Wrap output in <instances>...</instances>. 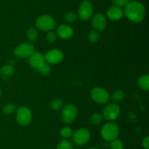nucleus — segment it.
I'll return each mask as SVG.
<instances>
[{"label":"nucleus","mask_w":149,"mask_h":149,"mask_svg":"<svg viewBox=\"0 0 149 149\" xmlns=\"http://www.w3.org/2000/svg\"><path fill=\"white\" fill-rule=\"evenodd\" d=\"M29 58L31 67L36 70H39V67L45 62V56L40 52H34Z\"/></svg>","instance_id":"obj_13"},{"label":"nucleus","mask_w":149,"mask_h":149,"mask_svg":"<svg viewBox=\"0 0 149 149\" xmlns=\"http://www.w3.org/2000/svg\"><path fill=\"white\" fill-rule=\"evenodd\" d=\"M57 34L63 39H68L74 34V29L67 24L61 25L57 29Z\"/></svg>","instance_id":"obj_14"},{"label":"nucleus","mask_w":149,"mask_h":149,"mask_svg":"<svg viewBox=\"0 0 149 149\" xmlns=\"http://www.w3.org/2000/svg\"><path fill=\"white\" fill-rule=\"evenodd\" d=\"M91 96L93 100L99 104H106L110 99L109 92L100 87L94 88L91 91Z\"/></svg>","instance_id":"obj_10"},{"label":"nucleus","mask_w":149,"mask_h":149,"mask_svg":"<svg viewBox=\"0 0 149 149\" xmlns=\"http://www.w3.org/2000/svg\"><path fill=\"white\" fill-rule=\"evenodd\" d=\"M93 13L94 8L91 1L89 0H84L79 4L77 16L81 20H87L93 17Z\"/></svg>","instance_id":"obj_4"},{"label":"nucleus","mask_w":149,"mask_h":149,"mask_svg":"<svg viewBox=\"0 0 149 149\" xmlns=\"http://www.w3.org/2000/svg\"><path fill=\"white\" fill-rule=\"evenodd\" d=\"M57 149H73V144L68 139H65L60 142Z\"/></svg>","instance_id":"obj_19"},{"label":"nucleus","mask_w":149,"mask_h":149,"mask_svg":"<svg viewBox=\"0 0 149 149\" xmlns=\"http://www.w3.org/2000/svg\"><path fill=\"white\" fill-rule=\"evenodd\" d=\"M103 115L109 121H115L120 115V107L115 103H110L105 107Z\"/></svg>","instance_id":"obj_9"},{"label":"nucleus","mask_w":149,"mask_h":149,"mask_svg":"<svg viewBox=\"0 0 149 149\" xmlns=\"http://www.w3.org/2000/svg\"><path fill=\"white\" fill-rule=\"evenodd\" d=\"M14 71V67H13V64H6L1 68V72L5 76L13 75Z\"/></svg>","instance_id":"obj_18"},{"label":"nucleus","mask_w":149,"mask_h":149,"mask_svg":"<svg viewBox=\"0 0 149 149\" xmlns=\"http://www.w3.org/2000/svg\"><path fill=\"white\" fill-rule=\"evenodd\" d=\"M92 23L95 30L99 32L106 29L107 26V20L103 14L97 13L95 15H93Z\"/></svg>","instance_id":"obj_12"},{"label":"nucleus","mask_w":149,"mask_h":149,"mask_svg":"<svg viewBox=\"0 0 149 149\" xmlns=\"http://www.w3.org/2000/svg\"><path fill=\"white\" fill-rule=\"evenodd\" d=\"M119 127L113 122H108L103 125L100 130L102 137L107 141H112L117 138L119 135Z\"/></svg>","instance_id":"obj_2"},{"label":"nucleus","mask_w":149,"mask_h":149,"mask_svg":"<svg viewBox=\"0 0 149 149\" xmlns=\"http://www.w3.org/2000/svg\"><path fill=\"white\" fill-rule=\"evenodd\" d=\"M16 107L13 104H6L2 108V111L6 115H11L15 111Z\"/></svg>","instance_id":"obj_22"},{"label":"nucleus","mask_w":149,"mask_h":149,"mask_svg":"<svg viewBox=\"0 0 149 149\" xmlns=\"http://www.w3.org/2000/svg\"><path fill=\"white\" fill-rule=\"evenodd\" d=\"M73 133L74 132L72 129L68 127H65L61 129V135L65 139H68L72 137Z\"/></svg>","instance_id":"obj_21"},{"label":"nucleus","mask_w":149,"mask_h":149,"mask_svg":"<svg viewBox=\"0 0 149 149\" xmlns=\"http://www.w3.org/2000/svg\"><path fill=\"white\" fill-rule=\"evenodd\" d=\"M26 36L30 42H35L39 37V32L34 27H30L26 32Z\"/></svg>","instance_id":"obj_17"},{"label":"nucleus","mask_w":149,"mask_h":149,"mask_svg":"<svg viewBox=\"0 0 149 149\" xmlns=\"http://www.w3.org/2000/svg\"><path fill=\"white\" fill-rule=\"evenodd\" d=\"M55 20L49 15H43L36 20V26L38 29L45 32H50L55 27Z\"/></svg>","instance_id":"obj_3"},{"label":"nucleus","mask_w":149,"mask_h":149,"mask_svg":"<svg viewBox=\"0 0 149 149\" xmlns=\"http://www.w3.org/2000/svg\"><path fill=\"white\" fill-rule=\"evenodd\" d=\"M143 146L146 149L149 148V137H146L145 138L143 139L142 142Z\"/></svg>","instance_id":"obj_31"},{"label":"nucleus","mask_w":149,"mask_h":149,"mask_svg":"<svg viewBox=\"0 0 149 149\" xmlns=\"http://www.w3.org/2000/svg\"><path fill=\"white\" fill-rule=\"evenodd\" d=\"M1 69H0V75H1Z\"/></svg>","instance_id":"obj_36"},{"label":"nucleus","mask_w":149,"mask_h":149,"mask_svg":"<svg viewBox=\"0 0 149 149\" xmlns=\"http://www.w3.org/2000/svg\"><path fill=\"white\" fill-rule=\"evenodd\" d=\"M146 7L141 2L137 1H130L124 10V15L131 21L140 23L146 17Z\"/></svg>","instance_id":"obj_1"},{"label":"nucleus","mask_w":149,"mask_h":149,"mask_svg":"<svg viewBox=\"0 0 149 149\" xmlns=\"http://www.w3.org/2000/svg\"><path fill=\"white\" fill-rule=\"evenodd\" d=\"M91 134L87 129L81 128L72 134V140L77 145H84L90 140Z\"/></svg>","instance_id":"obj_8"},{"label":"nucleus","mask_w":149,"mask_h":149,"mask_svg":"<svg viewBox=\"0 0 149 149\" xmlns=\"http://www.w3.org/2000/svg\"><path fill=\"white\" fill-rule=\"evenodd\" d=\"M63 102L61 99H55L50 102V107L54 110H58L63 107Z\"/></svg>","instance_id":"obj_23"},{"label":"nucleus","mask_w":149,"mask_h":149,"mask_svg":"<svg viewBox=\"0 0 149 149\" xmlns=\"http://www.w3.org/2000/svg\"><path fill=\"white\" fill-rule=\"evenodd\" d=\"M78 110L73 104H68L63 108L61 112V118L65 124H71L77 118Z\"/></svg>","instance_id":"obj_7"},{"label":"nucleus","mask_w":149,"mask_h":149,"mask_svg":"<svg viewBox=\"0 0 149 149\" xmlns=\"http://www.w3.org/2000/svg\"><path fill=\"white\" fill-rule=\"evenodd\" d=\"M111 142V149H123V143L120 140L115 139Z\"/></svg>","instance_id":"obj_28"},{"label":"nucleus","mask_w":149,"mask_h":149,"mask_svg":"<svg viewBox=\"0 0 149 149\" xmlns=\"http://www.w3.org/2000/svg\"><path fill=\"white\" fill-rule=\"evenodd\" d=\"M124 10L120 7L111 6L107 11V16L112 20H119L123 18Z\"/></svg>","instance_id":"obj_15"},{"label":"nucleus","mask_w":149,"mask_h":149,"mask_svg":"<svg viewBox=\"0 0 149 149\" xmlns=\"http://www.w3.org/2000/svg\"><path fill=\"white\" fill-rule=\"evenodd\" d=\"M77 18L78 16L74 12H68L65 15V20L69 23H74L77 20Z\"/></svg>","instance_id":"obj_27"},{"label":"nucleus","mask_w":149,"mask_h":149,"mask_svg":"<svg viewBox=\"0 0 149 149\" xmlns=\"http://www.w3.org/2000/svg\"><path fill=\"white\" fill-rule=\"evenodd\" d=\"M35 52V48L30 42H24L20 44L15 48L14 54L19 58H29Z\"/></svg>","instance_id":"obj_6"},{"label":"nucleus","mask_w":149,"mask_h":149,"mask_svg":"<svg viewBox=\"0 0 149 149\" xmlns=\"http://www.w3.org/2000/svg\"><path fill=\"white\" fill-rule=\"evenodd\" d=\"M1 88H0V98H1Z\"/></svg>","instance_id":"obj_33"},{"label":"nucleus","mask_w":149,"mask_h":149,"mask_svg":"<svg viewBox=\"0 0 149 149\" xmlns=\"http://www.w3.org/2000/svg\"><path fill=\"white\" fill-rule=\"evenodd\" d=\"M46 39L47 40V42L52 43L56 41L57 34L53 32H49L46 35Z\"/></svg>","instance_id":"obj_30"},{"label":"nucleus","mask_w":149,"mask_h":149,"mask_svg":"<svg viewBox=\"0 0 149 149\" xmlns=\"http://www.w3.org/2000/svg\"><path fill=\"white\" fill-rule=\"evenodd\" d=\"M45 60L49 64H57L63 60L64 54L61 50L52 49L45 53Z\"/></svg>","instance_id":"obj_11"},{"label":"nucleus","mask_w":149,"mask_h":149,"mask_svg":"<svg viewBox=\"0 0 149 149\" xmlns=\"http://www.w3.org/2000/svg\"><path fill=\"white\" fill-rule=\"evenodd\" d=\"M125 93L122 90H117L115 91L114 92H113L111 95V98L113 100L116 101V102H119V101H122L125 99Z\"/></svg>","instance_id":"obj_20"},{"label":"nucleus","mask_w":149,"mask_h":149,"mask_svg":"<svg viewBox=\"0 0 149 149\" xmlns=\"http://www.w3.org/2000/svg\"><path fill=\"white\" fill-rule=\"evenodd\" d=\"M100 39V34L98 31L93 30L89 33L88 34V39L91 42H96Z\"/></svg>","instance_id":"obj_24"},{"label":"nucleus","mask_w":149,"mask_h":149,"mask_svg":"<svg viewBox=\"0 0 149 149\" xmlns=\"http://www.w3.org/2000/svg\"><path fill=\"white\" fill-rule=\"evenodd\" d=\"M103 121V115L100 113H94L90 117V122L93 124H100Z\"/></svg>","instance_id":"obj_26"},{"label":"nucleus","mask_w":149,"mask_h":149,"mask_svg":"<svg viewBox=\"0 0 149 149\" xmlns=\"http://www.w3.org/2000/svg\"><path fill=\"white\" fill-rule=\"evenodd\" d=\"M130 1H136V0H129Z\"/></svg>","instance_id":"obj_34"},{"label":"nucleus","mask_w":149,"mask_h":149,"mask_svg":"<svg viewBox=\"0 0 149 149\" xmlns=\"http://www.w3.org/2000/svg\"><path fill=\"white\" fill-rule=\"evenodd\" d=\"M138 86L140 89L143 90L148 91L149 89V75L148 74H145L143 75L138 79Z\"/></svg>","instance_id":"obj_16"},{"label":"nucleus","mask_w":149,"mask_h":149,"mask_svg":"<svg viewBox=\"0 0 149 149\" xmlns=\"http://www.w3.org/2000/svg\"><path fill=\"white\" fill-rule=\"evenodd\" d=\"M88 149H99L98 148H96V147H92V148H90Z\"/></svg>","instance_id":"obj_32"},{"label":"nucleus","mask_w":149,"mask_h":149,"mask_svg":"<svg viewBox=\"0 0 149 149\" xmlns=\"http://www.w3.org/2000/svg\"><path fill=\"white\" fill-rule=\"evenodd\" d=\"M74 149H82V148H74Z\"/></svg>","instance_id":"obj_35"},{"label":"nucleus","mask_w":149,"mask_h":149,"mask_svg":"<svg viewBox=\"0 0 149 149\" xmlns=\"http://www.w3.org/2000/svg\"><path fill=\"white\" fill-rule=\"evenodd\" d=\"M38 70H39V72H40L42 74H43V75H47L51 71L50 65L45 61V62L40 67H39Z\"/></svg>","instance_id":"obj_25"},{"label":"nucleus","mask_w":149,"mask_h":149,"mask_svg":"<svg viewBox=\"0 0 149 149\" xmlns=\"http://www.w3.org/2000/svg\"><path fill=\"white\" fill-rule=\"evenodd\" d=\"M130 2L129 0H112V4L113 6L115 7H125L127 6V4Z\"/></svg>","instance_id":"obj_29"},{"label":"nucleus","mask_w":149,"mask_h":149,"mask_svg":"<svg viewBox=\"0 0 149 149\" xmlns=\"http://www.w3.org/2000/svg\"><path fill=\"white\" fill-rule=\"evenodd\" d=\"M32 119V112L27 107H20L16 110V121L19 125L27 126Z\"/></svg>","instance_id":"obj_5"}]
</instances>
